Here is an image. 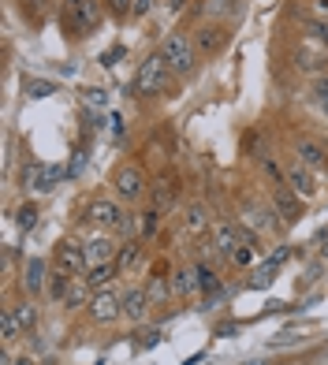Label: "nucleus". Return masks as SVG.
<instances>
[{
  "instance_id": "f257e3e1",
  "label": "nucleus",
  "mask_w": 328,
  "mask_h": 365,
  "mask_svg": "<svg viewBox=\"0 0 328 365\" xmlns=\"http://www.w3.org/2000/svg\"><path fill=\"white\" fill-rule=\"evenodd\" d=\"M105 4L101 0H60V26L68 30V38L93 34L105 23Z\"/></svg>"
},
{
  "instance_id": "f03ea898",
  "label": "nucleus",
  "mask_w": 328,
  "mask_h": 365,
  "mask_svg": "<svg viewBox=\"0 0 328 365\" xmlns=\"http://www.w3.org/2000/svg\"><path fill=\"white\" fill-rule=\"evenodd\" d=\"M157 53L164 56V63L172 68L175 78H190L194 71H198V63H202V56H198V48H194L190 34H183V30H172V34H164V41H160Z\"/></svg>"
},
{
  "instance_id": "7ed1b4c3",
  "label": "nucleus",
  "mask_w": 328,
  "mask_h": 365,
  "mask_svg": "<svg viewBox=\"0 0 328 365\" xmlns=\"http://www.w3.org/2000/svg\"><path fill=\"white\" fill-rule=\"evenodd\" d=\"M168 86H172V68L164 63L160 53L145 56V60L138 63V71H135V82H130L135 97H160Z\"/></svg>"
},
{
  "instance_id": "20e7f679",
  "label": "nucleus",
  "mask_w": 328,
  "mask_h": 365,
  "mask_svg": "<svg viewBox=\"0 0 328 365\" xmlns=\"http://www.w3.org/2000/svg\"><path fill=\"white\" fill-rule=\"evenodd\" d=\"M239 224H242V227H250L254 235H272V231H280V227H284V220H280V212H276L272 202H246Z\"/></svg>"
},
{
  "instance_id": "39448f33",
  "label": "nucleus",
  "mask_w": 328,
  "mask_h": 365,
  "mask_svg": "<svg viewBox=\"0 0 328 365\" xmlns=\"http://www.w3.org/2000/svg\"><path fill=\"white\" fill-rule=\"evenodd\" d=\"M145 172L138 168V164H120L116 172H112V190H116L120 202H142L145 197Z\"/></svg>"
},
{
  "instance_id": "423d86ee",
  "label": "nucleus",
  "mask_w": 328,
  "mask_h": 365,
  "mask_svg": "<svg viewBox=\"0 0 328 365\" xmlns=\"http://www.w3.org/2000/svg\"><path fill=\"white\" fill-rule=\"evenodd\" d=\"M227 26L224 23H198L190 30V41H194V48H198V56H205V60H212V56H220L224 48H227Z\"/></svg>"
},
{
  "instance_id": "0eeeda50",
  "label": "nucleus",
  "mask_w": 328,
  "mask_h": 365,
  "mask_svg": "<svg viewBox=\"0 0 328 365\" xmlns=\"http://www.w3.org/2000/svg\"><path fill=\"white\" fill-rule=\"evenodd\" d=\"M250 235H254V231L242 227L239 220H217V224H212V235H209V239L217 242L220 257H235L239 246H250Z\"/></svg>"
},
{
  "instance_id": "6e6552de",
  "label": "nucleus",
  "mask_w": 328,
  "mask_h": 365,
  "mask_svg": "<svg viewBox=\"0 0 328 365\" xmlns=\"http://www.w3.org/2000/svg\"><path fill=\"white\" fill-rule=\"evenodd\" d=\"M53 269H56V272H63V276H71V279H78V276H86V272H90V264H86V250H82V242H78V239H63V242L56 246Z\"/></svg>"
},
{
  "instance_id": "1a4fd4ad",
  "label": "nucleus",
  "mask_w": 328,
  "mask_h": 365,
  "mask_svg": "<svg viewBox=\"0 0 328 365\" xmlns=\"http://www.w3.org/2000/svg\"><path fill=\"white\" fill-rule=\"evenodd\" d=\"M90 321L97 324H112L116 317H123V291L120 287H105V291H93V302H90Z\"/></svg>"
},
{
  "instance_id": "9d476101",
  "label": "nucleus",
  "mask_w": 328,
  "mask_h": 365,
  "mask_svg": "<svg viewBox=\"0 0 328 365\" xmlns=\"http://www.w3.org/2000/svg\"><path fill=\"white\" fill-rule=\"evenodd\" d=\"M120 246H123V242H116V235H112V231H97V235H90L86 242H82V250H86V264L93 269V264L116 261Z\"/></svg>"
},
{
  "instance_id": "9b49d317",
  "label": "nucleus",
  "mask_w": 328,
  "mask_h": 365,
  "mask_svg": "<svg viewBox=\"0 0 328 365\" xmlns=\"http://www.w3.org/2000/svg\"><path fill=\"white\" fill-rule=\"evenodd\" d=\"M291 153H294V160H302L309 172H321V168H328V145L324 142H317V138H294V145H291Z\"/></svg>"
},
{
  "instance_id": "f8f14e48",
  "label": "nucleus",
  "mask_w": 328,
  "mask_h": 365,
  "mask_svg": "<svg viewBox=\"0 0 328 365\" xmlns=\"http://www.w3.org/2000/svg\"><path fill=\"white\" fill-rule=\"evenodd\" d=\"M242 15V0H202L198 23H235Z\"/></svg>"
},
{
  "instance_id": "ddd939ff",
  "label": "nucleus",
  "mask_w": 328,
  "mask_h": 365,
  "mask_svg": "<svg viewBox=\"0 0 328 365\" xmlns=\"http://www.w3.org/2000/svg\"><path fill=\"white\" fill-rule=\"evenodd\" d=\"M272 205H276V212H280L284 227L299 224V220L306 217V205H302V197L294 194L291 187H276V190H272Z\"/></svg>"
},
{
  "instance_id": "4468645a",
  "label": "nucleus",
  "mask_w": 328,
  "mask_h": 365,
  "mask_svg": "<svg viewBox=\"0 0 328 365\" xmlns=\"http://www.w3.org/2000/svg\"><path fill=\"white\" fill-rule=\"evenodd\" d=\"M284 182H287V187H291L294 194L302 197V202H306V197H314V194H317L314 172H309V168H306L302 160H294V157L287 160V168H284Z\"/></svg>"
},
{
  "instance_id": "2eb2a0df",
  "label": "nucleus",
  "mask_w": 328,
  "mask_h": 365,
  "mask_svg": "<svg viewBox=\"0 0 328 365\" xmlns=\"http://www.w3.org/2000/svg\"><path fill=\"white\" fill-rule=\"evenodd\" d=\"M60 168H53V164H30V168L23 172V187L34 190V194H48L60 182Z\"/></svg>"
},
{
  "instance_id": "dca6fc26",
  "label": "nucleus",
  "mask_w": 328,
  "mask_h": 365,
  "mask_svg": "<svg viewBox=\"0 0 328 365\" xmlns=\"http://www.w3.org/2000/svg\"><path fill=\"white\" fill-rule=\"evenodd\" d=\"M168 284H172V298L175 302H187V298H198V279H194V264H183V269H172L168 276Z\"/></svg>"
},
{
  "instance_id": "f3484780",
  "label": "nucleus",
  "mask_w": 328,
  "mask_h": 365,
  "mask_svg": "<svg viewBox=\"0 0 328 365\" xmlns=\"http://www.w3.org/2000/svg\"><path fill=\"white\" fill-rule=\"evenodd\" d=\"M150 306H153V298H150V291L145 287H127L123 291V317L127 321H145V313H150Z\"/></svg>"
},
{
  "instance_id": "a211bd4d",
  "label": "nucleus",
  "mask_w": 328,
  "mask_h": 365,
  "mask_svg": "<svg viewBox=\"0 0 328 365\" xmlns=\"http://www.w3.org/2000/svg\"><path fill=\"white\" fill-rule=\"evenodd\" d=\"M45 279H48L45 257H26V264H23V287H26L30 298H38L45 291Z\"/></svg>"
},
{
  "instance_id": "6ab92c4d",
  "label": "nucleus",
  "mask_w": 328,
  "mask_h": 365,
  "mask_svg": "<svg viewBox=\"0 0 328 365\" xmlns=\"http://www.w3.org/2000/svg\"><path fill=\"white\" fill-rule=\"evenodd\" d=\"M142 257H145V242H142V239H127V242L120 246V254H116L120 276H130V272H138Z\"/></svg>"
},
{
  "instance_id": "aec40b11",
  "label": "nucleus",
  "mask_w": 328,
  "mask_h": 365,
  "mask_svg": "<svg viewBox=\"0 0 328 365\" xmlns=\"http://www.w3.org/2000/svg\"><path fill=\"white\" fill-rule=\"evenodd\" d=\"M93 302V287L86 284V276H78L68 284V294H63V309H90Z\"/></svg>"
},
{
  "instance_id": "412c9836",
  "label": "nucleus",
  "mask_w": 328,
  "mask_h": 365,
  "mask_svg": "<svg viewBox=\"0 0 328 365\" xmlns=\"http://www.w3.org/2000/svg\"><path fill=\"white\" fill-rule=\"evenodd\" d=\"M120 276V264L116 261H105V264H93V269L86 272V284L93 287V291H105V287H112V279Z\"/></svg>"
},
{
  "instance_id": "4be33fe9",
  "label": "nucleus",
  "mask_w": 328,
  "mask_h": 365,
  "mask_svg": "<svg viewBox=\"0 0 328 365\" xmlns=\"http://www.w3.org/2000/svg\"><path fill=\"white\" fill-rule=\"evenodd\" d=\"M183 224H187L190 235H205V227H209V209H205L202 202H190L187 212H183Z\"/></svg>"
},
{
  "instance_id": "5701e85b",
  "label": "nucleus",
  "mask_w": 328,
  "mask_h": 365,
  "mask_svg": "<svg viewBox=\"0 0 328 365\" xmlns=\"http://www.w3.org/2000/svg\"><path fill=\"white\" fill-rule=\"evenodd\" d=\"M160 217H164V212H160V209H153V205H150V209H142V212H135V224H138V239H142V242L157 235Z\"/></svg>"
},
{
  "instance_id": "b1692460",
  "label": "nucleus",
  "mask_w": 328,
  "mask_h": 365,
  "mask_svg": "<svg viewBox=\"0 0 328 365\" xmlns=\"http://www.w3.org/2000/svg\"><path fill=\"white\" fill-rule=\"evenodd\" d=\"M150 197H153V209H172L175 205V187H172V179H157L153 187H150Z\"/></svg>"
},
{
  "instance_id": "393cba45",
  "label": "nucleus",
  "mask_w": 328,
  "mask_h": 365,
  "mask_svg": "<svg viewBox=\"0 0 328 365\" xmlns=\"http://www.w3.org/2000/svg\"><path fill=\"white\" fill-rule=\"evenodd\" d=\"M194 279H198V291H202V294H212V291H220V276L212 272L205 261H194Z\"/></svg>"
},
{
  "instance_id": "a878e982",
  "label": "nucleus",
  "mask_w": 328,
  "mask_h": 365,
  "mask_svg": "<svg viewBox=\"0 0 328 365\" xmlns=\"http://www.w3.org/2000/svg\"><path fill=\"white\" fill-rule=\"evenodd\" d=\"M19 336H23V328L15 324V313H11V306H4V313H0V339H4V346H11Z\"/></svg>"
},
{
  "instance_id": "bb28decb",
  "label": "nucleus",
  "mask_w": 328,
  "mask_h": 365,
  "mask_svg": "<svg viewBox=\"0 0 328 365\" xmlns=\"http://www.w3.org/2000/svg\"><path fill=\"white\" fill-rule=\"evenodd\" d=\"M11 313H15V324H19L23 331H30V328L38 324V309H34V302H15Z\"/></svg>"
},
{
  "instance_id": "cd10ccee",
  "label": "nucleus",
  "mask_w": 328,
  "mask_h": 365,
  "mask_svg": "<svg viewBox=\"0 0 328 365\" xmlns=\"http://www.w3.org/2000/svg\"><path fill=\"white\" fill-rule=\"evenodd\" d=\"M302 30H306V38L314 45L328 48V23L324 19H302Z\"/></svg>"
},
{
  "instance_id": "c85d7f7f",
  "label": "nucleus",
  "mask_w": 328,
  "mask_h": 365,
  "mask_svg": "<svg viewBox=\"0 0 328 365\" xmlns=\"http://www.w3.org/2000/svg\"><path fill=\"white\" fill-rule=\"evenodd\" d=\"M145 291H150L153 306H160V302H168V298H172V284H168V279H160V276H153L150 284H145Z\"/></svg>"
},
{
  "instance_id": "c756f323",
  "label": "nucleus",
  "mask_w": 328,
  "mask_h": 365,
  "mask_svg": "<svg viewBox=\"0 0 328 365\" xmlns=\"http://www.w3.org/2000/svg\"><path fill=\"white\" fill-rule=\"evenodd\" d=\"M108 15H116V19H127L130 11H135V0H101Z\"/></svg>"
},
{
  "instance_id": "7c9ffc66",
  "label": "nucleus",
  "mask_w": 328,
  "mask_h": 365,
  "mask_svg": "<svg viewBox=\"0 0 328 365\" xmlns=\"http://www.w3.org/2000/svg\"><path fill=\"white\" fill-rule=\"evenodd\" d=\"M272 279H276V264H269V261H265V264H257V276L250 279V287H269Z\"/></svg>"
},
{
  "instance_id": "2f4dec72",
  "label": "nucleus",
  "mask_w": 328,
  "mask_h": 365,
  "mask_svg": "<svg viewBox=\"0 0 328 365\" xmlns=\"http://www.w3.org/2000/svg\"><path fill=\"white\" fill-rule=\"evenodd\" d=\"M314 105H317V108L328 115V75L314 82Z\"/></svg>"
},
{
  "instance_id": "473e14b6",
  "label": "nucleus",
  "mask_w": 328,
  "mask_h": 365,
  "mask_svg": "<svg viewBox=\"0 0 328 365\" xmlns=\"http://www.w3.org/2000/svg\"><path fill=\"white\" fill-rule=\"evenodd\" d=\"M34 224H38V209L34 205H23L19 209V231H30Z\"/></svg>"
},
{
  "instance_id": "72a5a7b5",
  "label": "nucleus",
  "mask_w": 328,
  "mask_h": 365,
  "mask_svg": "<svg viewBox=\"0 0 328 365\" xmlns=\"http://www.w3.org/2000/svg\"><path fill=\"white\" fill-rule=\"evenodd\" d=\"M26 93L30 97H48V93H56L53 82H26Z\"/></svg>"
},
{
  "instance_id": "f704fd0d",
  "label": "nucleus",
  "mask_w": 328,
  "mask_h": 365,
  "mask_svg": "<svg viewBox=\"0 0 328 365\" xmlns=\"http://www.w3.org/2000/svg\"><path fill=\"white\" fill-rule=\"evenodd\" d=\"M309 8H314V19L328 23V0H309Z\"/></svg>"
},
{
  "instance_id": "c9c22d12",
  "label": "nucleus",
  "mask_w": 328,
  "mask_h": 365,
  "mask_svg": "<svg viewBox=\"0 0 328 365\" xmlns=\"http://www.w3.org/2000/svg\"><path fill=\"white\" fill-rule=\"evenodd\" d=\"M23 4H26L30 11H38V15H45V11H48V4H53V0H23Z\"/></svg>"
},
{
  "instance_id": "e433bc0d",
  "label": "nucleus",
  "mask_w": 328,
  "mask_h": 365,
  "mask_svg": "<svg viewBox=\"0 0 328 365\" xmlns=\"http://www.w3.org/2000/svg\"><path fill=\"white\" fill-rule=\"evenodd\" d=\"M287 254H291L287 246H276V250L269 254V264H280V261H287Z\"/></svg>"
},
{
  "instance_id": "4c0bfd02",
  "label": "nucleus",
  "mask_w": 328,
  "mask_h": 365,
  "mask_svg": "<svg viewBox=\"0 0 328 365\" xmlns=\"http://www.w3.org/2000/svg\"><path fill=\"white\" fill-rule=\"evenodd\" d=\"M150 8H153V0H135V11L130 15H150Z\"/></svg>"
},
{
  "instance_id": "58836bf2",
  "label": "nucleus",
  "mask_w": 328,
  "mask_h": 365,
  "mask_svg": "<svg viewBox=\"0 0 328 365\" xmlns=\"http://www.w3.org/2000/svg\"><path fill=\"white\" fill-rule=\"evenodd\" d=\"M112 138H123V120L120 115H112Z\"/></svg>"
},
{
  "instance_id": "ea45409f",
  "label": "nucleus",
  "mask_w": 328,
  "mask_h": 365,
  "mask_svg": "<svg viewBox=\"0 0 328 365\" xmlns=\"http://www.w3.org/2000/svg\"><path fill=\"white\" fill-rule=\"evenodd\" d=\"M123 56V48L116 45V48H112V53H105V68H112V60H120Z\"/></svg>"
},
{
  "instance_id": "a19ab883",
  "label": "nucleus",
  "mask_w": 328,
  "mask_h": 365,
  "mask_svg": "<svg viewBox=\"0 0 328 365\" xmlns=\"http://www.w3.org/2000/svg\"><path fill=\"white\" fill-rule=\"evenodd\" d=\"M187 8V0H172V11H183Z\"/></svg>"
},
{
  "instance_id": "79ce46f5",
  "label": "nucleus",
  "mask_w": 328,
  "mask_h": 365,
  "mask_svg": "<svg viewBox=\"0 0 328 365\" xmlns=\"http://www.w3.org/2000/svg\"><path fill=\"white\" fill-rule=\"evenodd\" d=\"M321 254H324V257H328V246H324V250H321Z\"/></svg>"
}]
</instances>
